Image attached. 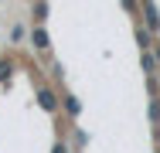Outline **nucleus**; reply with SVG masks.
I'll return each instance as SVG.
<instances>
[{"label": "nucleus", "mask_w": 160, "mask_h": 153, "mask_svg": "<svg viewBox=\"0 0 160 153\" xmlns=\"http://www.w3.org/2000/svg\"><path fill=\"white\" fill-rule=\"evenodd\" d=\"M51 153H68V143H65V140H58V143L51 146Z\"/></svg>", "instance_id": "11"}, {"label": "nucleus", "mask_w": 160, "mask_h": 153, "mask_svg": "<svg viewBox=\"0 0 160 153\" xmlns=\"http://www.w3.org/2000/svg\"><path fill=\"white\" fill-rule=\"evenodd\" d=\"M31 41H34V48L38 51H51V34H48V27L38 21L34 24V31H31Z\"/></svg>", "instance_id": "2"}, {"label": "nucleus", "mask_w": 160, "mask_h": 153, "mask_svg": "<svg viewBox=\"0 0 160 153\" xmlns=\"http://www.w3.org/2000/svg\"><path fill=\"white\" fill-rule=\"evenodd\" d=\"M24 37H28V27H24V24H14V27H10V41H14V44L24 41Z\"/></svg>", "instance_id": "9"}, {"label": "nucleus", "mask_w": 160, "mask_h": 153, "mask_svg": "<svg viewBox=\"0 0 160 153\" xmlns=\"http://www.w3.org/2000/svg\"><path fill=\"white\" fill-rule=\"evenodd\" d=\"M123 10L126 14H136V0H123Z\"/></svg>", "instance_id": "12"}, {"label": "nucleus", "mask_w": 160, "mask_h": 153, "mask_svg": "<svg viewBox=\"0 0 160 153\" xmlns=\"http://www.w3.org/2000/svg\"><path fill=\"white\" fill-rule=\"evenodd\" d=\"M89 143V133L85 129H75V146H85Z\"/></svg>", "instance_id": "10"}, {"label": "nucleus", "mask_w": 160, "mask_h": 153, "mask_svg": "<svg viewBox=\"0 0 160 153\" xmlns=\"http://www.w3.org/2000/svg\"><path fill=\"white\" fill-rule=\"evenodd\" d=\"M10 78H14V58L3 55V58H0V85H7Z\"/></svg>", "instance_id": "6"}, {"label": "nucleus", "mask_w": 160, "mask_h": 153, "mask_svg": "<svg viewBox=\"0 0 160 153\" xmlns=\"http://www.w3.org/2000/svg\"><path fill=\"white\" fill-rule=\"evenodd\" d=\"M143 21H147V27L153 34H160V10H157L153 0H143Z\"/></svg>", "instance_id": "3"}, {"label": "nucleus", "mask_w": 160, "mask_h": 153, "mask_svg": "<svg viewBox=\"0 0 160 153\" xmlns=\"http://www.w3.org/2000/svg\"><path fill=\"white\" fill-rule=\"evenodd\" d=\"M34 21H48V0H34Z\"/></svg>", "instance_id": "8"}, {"label": "nucleus", "mask_w": 160, "mask_h": 153, "mask_svg": "<svg viewBox=\"0 0 160 153\" xmlns=\"http://www.w3.org/2000/svg\"><path fill=\"white\" fill-rule=\"evenodd\" d=\"M153 55H157V61H160V41H157V44H153Z\"/></svg>", "instance_id": "13"}, {"label": "nucleus", "mask_w": 160, "mask_h": 153, "mask_svg": "<svg viewBox=\"0 0 160 153\" xmlns=\"http://www.w3.org/2000/svg\"><path fill=\"white\" fill-rule=\"evenodd\" d=\"M136 44H140V51H150V48L157 44V41H153V31L140 24V27H136Z\"/></svg>", "instance_id": "4"}, {"label": "nucleus", "mask_w": 160, "mask_h": 153, "mask_svg": "<svg viewBox=\"0 0 160 153\" xmlns=\"http://www.w3.org/2000/svg\"><path fill=\"white\" fill-rule=\"evenodd\" d=\"M157 78H160V75H157Z\"/></svg>", "instance_id": "14"}, {"label": "nucleus", "mask_w": 160, "mask_h": 153, "mask_svg": "<svg viewBox=\"0 0 160 153\" xmlns=\"http://www.w3.org/2000/svg\"><path fill=\"white\" fill-rule=\"evenodd\" d=\"M65 116H68V119H78V116H82V102H78V95H65Z\"/></svg>", "instance_id": "5"}, {"label": "nucleus", "mask_w": 160, "mask_h": 153, "mask_svg": "<svg viewBox=\"0 0 160 153\" xmlns=\"http://www.w3.org/2000/svg\"><path fill=\"white\" fill-rule=\"evenodd\" d=\"M38 106L44 112H58V95L48 89V85H38Z\"/></svg>", "instance_id": "1"}, {"label": "nucleus", "mask_w": 160, "mask_h": 153, "mask_svg": "<svg viewBox=\"0 0 160 153\" xmlns=\"http://www.w3.org/2000/svg\"><path fill=\"white\" fill-rule=\"evenodd\" d=\"M140 65H143V72H147V75H157V55H153V48H150V51H143V58H140Z\"/></svg>", "instance_id": "7"}]
</instances>
